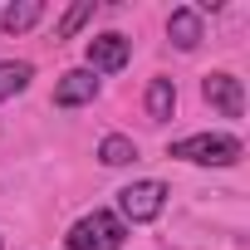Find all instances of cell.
<instances>
[{"label": "cell", "mask_w": 250, "mask_h": 250, "mask_svg": "<svg viewBox=\"0 0 250 250\" xmlns=\"http://www.w3.org/2000/svg\"><path fill=\"white\" fill-rule=\"evenodd\" d=\"M172 157L177 162H196V167H235L245 157V147L230 133H191V138L172 143Z\"/></svg>", "instance_id": "cell-1"}, {"label": "cell", "mask_w": 250, "mask_h": 250, "mask_svg": "<svg viewBox=\"0 0 250 250\" xmlns=\"http://www.w3.org/2000/svg\"><path fill=\"white\" fill-rule=\"evenodd\" d=\"M123 240H128V226H123L113 211H88V216H79L64 230L69 250H123Z\"/></svg>", "instance_id": "cell-2"}, {"label": "cell", "mask_w": 250, "mask_h": 250, "mask_svg": "<svg viewBox=\"0 0 250 250\" xmlns=\"http://www.w3.org/2000/svg\"><path fill=\"white\" fill-rule=\"evenodd\" d=\"M162 206H167V182H152V177H147V182H133V187L118 191V211H113V216H118L123 226H128V221H133V226H147V221L162 216Z\"/></svg>", "instance_id": "cell-3"}, {"label": "cell", "mask_w": 250, "mask_h": 250, "mask_svg": "<svg viewBox=\"0 0 250 250\" xmlns=\"http://www.w3.org/2000/svg\"><path fill=\"white\" fill-rule=\"evenodd\" d=\"M128 54H133L128 35H93V40H88V49H83L88 74H118L123 64H128Z\"/></svg>", "instance_id": "cell-4"}, {"label": "cell", "mask_w": 250, "mask_h": 250, "mask_svg": "<svg viewBox=\"0 0 250 250\" xmlns=\"http://www.w3.org/2000/svg\"><path fill=\"white\" fill-rule=\"evenodd\" d=\"M201 93H206V103H211V108H221L226 118H240V113H245V88H240V79H235V74H226V69L206 74Z\"/></svg>", "instance_id": "cell-5"}, {"label": "cell", "mask_w": 250, "mask_h": 250, "mask_svg": "<svg viewBox=\"0 0 250 250\" xmlns=\"http://www.w3.org/2000/svg\"><path fill=\"white\" fill-rule=\"evenodd\" d=\"M93 98H98V74H88V69L59 74V83H54V108H83V103H93Z\"/></svg>", "instance_id": "cell-6"}, {"label": "cell", "mask_w": 250, "mask_h": 250, "mask_svg": "<svg viewBox=\"0 0 250 250\" xmlns=\"http://www.w3.org/2000/svg\"><path fill=\"white\" fill-rule=\"evenodd\" d=\"M167 40L177 44V49H196L201 40H206V30H201V10L196 5H177L172 15H167Z\"/></svg>", "instance_id": "cell-7"}, {"label": "cell", "mask_w": 250, "mask_h": 250, "mask_svg": "<svg viewBox=\"0 0 250 250\" xmlns=\"http://www.w3.org/2000/svg\"><path fill=\"white\" fill-rule=\"evenodd\" d=\"M40 15H44V0H20V5H5V10H0V30H5V35H25V30L40 25Z\"/></svg>", "instance_id": "cell-8"}, {"label": "cell", "mask_w": 250, "mask_h": 250, "mask_svg": "<svg viewBox=\"0 0 250 250\" xmlns=\"http://www.w3.org/2000/svg\"><path fill=\"white\" fill-rule=\"evenodd\" d=\"M177 113V83L172 79H152L147 83V118L152 123H167Z\"/></svg>", "instance_id": "cell-9"}, {"label": "cell", "mask_w": 250, "mask_h": 250, "mask_svg": "<svg viewBox=\"0 0 250 250\" xmlns=\"http://www.w3.org/2000/svg\"><path fill=\"white\" fill-rule=\"evenodd\" d=\"M98 162H103V167H128V162H138V143H133L128 133H108V138L98 143Z\"/></svg>", "instance_id": "cell-10"}, {"label": "cell", "mask_w": 250, "mask_h": 250, "mask_svg": "<svg viewBox=\"0 0 250 250\" xmlns=\"http://www.w3.org/2000/svg\"><path fill=\"white\" fill-rule=\"evenodd\" d=\"M30 79H35V64H25V59L0 64V103L15 98V93H25V88H30Z\"/></svg>", "instance_id": "cell-11"}, {"label": "cell", "mask_w": 250, "mask_h": 250, "mask_svg": "<svg viewBox=\"0 0 250 250\" xmlns=\"http://www.w3.org/2000/svg\"><path fill=\"white\" fill-rule=\"evenodd\" d=\"M93 10H98L93 0H79V5H69V10L59 15V25H54V35H59V40H74V35H79V30H83V25L93 20Z\"/></svg>", "instance_id": "cell-12"}]
</instances>
